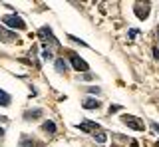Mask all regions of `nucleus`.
<instances>
[{"label":"nucleus","instance_id":"1a4fd4ad","mask_svg":"<svg viewBox=\"0 0 159 147\" xmlns=\"http://www.w3.org/2000/svg\"><path fill=\"white\" fill-rule=\"evenodd\" d=\"M42 129L44 131H46V133H56V123H54V121L52 119H48V121H44V123H42Z\"/></svg>","mask_w":159,"mask_h":147},{"label":"nucleus","instance_id":"4468645a","mask_svg":"<svg viewBox=\"0 0 159 147\" xmlns=\"http://www.w3.org/2000/svg\"><path fill=\"white\" fill-rule=\"evenodd\" d=\"M0 105H4V107L10 105V96L6 91H2V90H0Z\"/></svg>","mask_w":159,"mask_h":147},{"label":"nucleus","instance_id":"39448f33","mask_svg":"<svg viewBox=\"0 0 159 147\" xmlns=\"http://www.w3.org/2000/svg\"><path fill=\"white\" fill-rule=\"evenodd\" d=\"M0 40L6 42V44H10V42H18L20 38L16 36V32H10V30H6V28L0 24Z\"/></svg>","mask_w":159,"mask_h":147},{"label":"nucleus","instance_id":"5701e85b","mask_svg":"<svg viewBox=\"0 0 159 147\" xmlns=\"http://www.w3.org/2000/svg\"><path fill=\"white\" fill-rule=\"evenodd\" d=\"M157 38H159V28H157Z\"/></svg>","mask_w":159,"mask_h":147},{"label":"nucleus","instance_id":"ddd939ff","mask_svg":"<svg viewBox=\"0 0 159 147\" xmlns=\"http://www.w3.org/2000/svg\"><path fill=\"white\" fill-rule=\"evenodd\" d=\"M93 139H96L98 141V143H106V141H107V137H106V133H103V131H93Z\"/></svg>","mask_w":159,"mask_h":147},{"label":"nucleus","instance_id":"423d86ee","mask_svg":"<svg viewBox=\"0 0 159 147\" xmlns=\"http://www.w3.org/2000/svg\"><path fill=\"white\" fill-rule=\"evenodd\" d=\"M38 36H40V38H44V40H48V42H52V44H56V46H58V40L54 38V34H52V30H50L48 26H42V28H40V30H38Z\"/></svg>","mask_w":159,"mask_h":147},{"label":"nucleus","instance_id":"0eeeda50","mask_svg":"<svg viewBox=\"0 0 159 147\" xmlns=\"http://www.w3.org/2000/svg\"><path fill=\"white\" fill-rule=\"evenodd\" d=\"M76 127H78L80 131H98L99 129V125L93 123V121H84V123H78Z\"/></svg>","mask_w":159,"mask_h":147},{"label":"nucleus","instance_id":"7ed1b4c3","mask_svg":"<svg viewBox=\"0 0 159 147\" xmlns=\"http://www.w3.org/2000/svg\"><path fill=\"white\" fill-rule=\"evenodd\" d=\"M121 121H123V123H125L127 127L135 129V131H143V121H139L137 117H133V115H123V117H121Z\"/></svg>","mask_w":159,"mask_h":147},{"label":"nucleus","instance_id":"f03ea898","mask_svg":"<svg viewBox=\"0 0 159 147\" xmlns=\"http://www.w3.org/2000/svg\"><path fill=\"white\" fill-rule=\"evenodd\" d=\"M70 62H72V66H74V70H76V72H84V74H86V72H88V68H89L88 64L84 62L82 58L78 56V54H74V52L70 54Z\"/></svg>","mask_w":159,"mask_h":147},{"label":"nucleus","instance_id":"4be33fe9","mask_svg":"<svg viewBox=\"0 0 159 147\" xmlns=\"http://www.w3.org/2000/svg\"><path fill=\"white\" fill-rule=\"evenodd\" d=\"M4 135V129H2V127H0V137H2Z\"/></svg>","mask_w":159,"mask_h":147},{"label":"nucleus","instance_id":"20e7f679","mask_svg":"<svg viewBox=\"0 0 159 147\" xmlns=\"http://www.w3.org/2000/svg\"><path fill=\"white\" fill-rule=\"evenodd\" d=\"M133 12H135V16L139 18V20H145V18L149 16V2H137L135 8H133Z\"/></svg>","mask_w":159,"mask_h":147},{"label":"nucleus","instance_id":"412c9836","mask_svg":"<svg viewBox=\"0 0 159 147\" xmlns=\"http://www.w3.org/2000/svg\"><path fill=\"white\" fill-rule=\"evenodd\" d=\"M0 121H8V117L6 115H0Z\"/></svg>","mask_w":159,"mask_h":147},{"label":"nucleus","instance_id":"9d476101","mask_svg":"<svg viewBox=\"0 0 159 147\" xmlns=\"http://www.w3.org/2000/svg\"><path fill=\"white\" fill-rule=\"evenodd\" d=\"M99 107V101L93 100V97H88L86 101H84V109H98Z\"/></svg>","mask_w":159,"mask_h":147},{"label":"nucleus","instance_id":"f8f14e48","mask_svg":"<svg viewBox=\"0 0 159 147\" xmlns=\"http://www.w3.org/2000/svg\"><path fill=\"white\" fill-rule=\"evenodd\" d=\"M38 143L34 139H28V135H22V141H20V147H36Z\"/></svg>","mask_w":159,"mask_h":147},{"label":"nucleus","instance_id":"2eb2a0df","mask_svg":"<svg viewBox=\"0 0 159 147\" xmlns=\"http://www.w3.org/2000/svg\"><path fill=\"white\" fill-rule=\"evenodd\" d=\"M54 58V54H52V50H48L46 46L42 48V60H52Z\"/></svg>","mask_w":159,"mask_h":147},{"label":"nucleus","instance_id":"9b49d317","mask_svg":"<svg viewBox=\"0 0 159 147\" xmlns=\"http://www.w3.org/2000/svg\"><path fill=\"white\" fill-rule=\"evenodd\" d=\"M68 70V64H66V60H64V58H58L56 60V72H66Z\"/></svg>","mask_w":159,"mask_h":147},{"label":"nucleus","instance_id":"6ab92c4d","mask_svg":"<svg viewBox=\"0 0 159 147\" xmlns=\"http://www.w3.org/2000/svg\"><path fill=\"white\" fill-rule=\"evenodd\" d=\"M92 78H93L92 74H88V72H86V74H84V76H82V80H92Z\"/></svg>","mask_w":159,"mask_h":147},{"label":"nucleus","instance_id":"f3484780","mask_svg":"<svg viewBox=\"0 0 159 147\" xmlns=\"http://www.w3.org/2000/svg\"><path fill=\"white\" fill-rule=\"evenodd\" d=\"M88 91H89V94H102V90H99V87H96V86H93V87H88Z\"/></svg>","mask_w":159,"mask_h":147},{"label":"nucleus","instance_id":"f257e3e1","mask_svg":"<svg viewBox=\"0 0 159 147\" xmlns=\"http://www.w3.org/2000/svg\"><path fill=\"white\" fill-rule=\"evenodd\" d=\"M2 22L6 24V26H10V28H18V30H24V28H26V22H24L20 16H16V14H8V16H4Z\"/></svg>","mask_w":159,"mask_h":147},{"label":"nucleus","instance_id":"aec40b11","mask_svg":"<svg viewBox=\"0 0 159 147\" xmlns=\"http://www.w3.org/2000/svg\"><path fill=\"white\" fill-rule=\"evenodd\" d=\"M137 36V30H129V38H135Z\"/></svg>","mask_w":159,"mask_h":147},{"label":"nucleus","instance_id":"dca6fc26","mask_svg":"<svg viewBox=\"0 0 159 147\" xmlns=\"http://www.w3.org/2000/svg\"><path fill=\"white\" fill-rule=\"evenodd\" d=\"M68 40H72V42H76V44H82V46H86V42L80 40V38H76V36H68Z\"/></svg>","mask_w":159,"mask_h":147},{"label":"nucleus","instance_id":"a211bd4d","mask_svg":"<svg viewBox=\"0 0 159 147\" xmlns=\"http://www.w3.org/2000/svg\"><path fill=\"white\" fill-rule=\"evenodd\" d=\"M119 109H121V105H109V114H116Z\"/></svg>","mask_w":159,"mask_h":147},{"label":"nucleus","instance_id":"6e6552de","mask_svg":"<svg viewBox=\"0 0 159 147\" xmlns=\"http://www.w3.org/2000/svg\"><path fill=\"white\" fill-rule=\"evenodd\" d=\"M42 115H44L42 109H28V111H24V119H26V121L38 119V117H42Z\"/></svg>","mask_w":159,"mask_h":147}]
</instances>
